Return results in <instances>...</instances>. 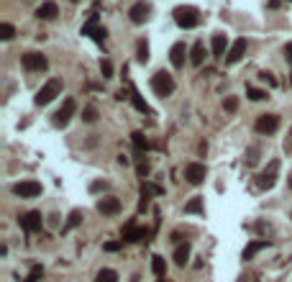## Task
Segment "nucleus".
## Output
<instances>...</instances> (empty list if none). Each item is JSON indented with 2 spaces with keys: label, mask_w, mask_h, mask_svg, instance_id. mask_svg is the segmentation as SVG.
Returning <instances> with one entry per match:
<instances>
[{
  "label": "nucleus",
  "mask_w": 292,
  "mask_h": 282,
  "mask_svg": "<svg viewBox=\"0 0 292 282\" xmlns=\"http://www.w3.org/2000/svg\"><path fill=\"white\" fill-rule=\"evenodd\" d=\"M95 282H118V274L113 269H100L98 277H95Z\"/></svg>",
  "instance_id": "a878e982"
},
{
  "label": "nucleus",
  "mask_w": 292,
  "mask_h": 282,
  "mask_svg": "<svg viewBox=\"0 0 292 282\" xmlns=\"http://www.w3.org/2000/svg\"><path fill=\"white\" fill-rule=\"evenodd\" d=\"M98 29H100V26H98V13H90L87 24L82 26V36H90V39H93V34H95Z\"/></svg>",
  "instance_id": "412c9836"
},
{
  "label": "nucleus",
  "mask_w": 292,
  "mask_h": 282,
  "mask_svg": "<svg viewBox=\"0 0 292 282\" xmlns=\"http://www.w3.org/2000/svg\"><path fill=\"white\" fill-rule=\"evenodd\" d=\"M190 262V244H179L174 251V264L177 267H185Z\"/></svg>",
  "instance_id": "6ab92c4d"
},
{
  "label": "nucleus",
  "mask_w": 292,
  "mask_h": 282,
  "mask_svg": "<svg viewBox=\"0 0 292 282\" xmlns=\"http://www.w3.org/2000/svg\"><path fill=\"white\" fill-rule=\"evenodd\" d=\"M185 57H187V47L182 44V41H177V44H172L169 49V62H172V67H185Z\"/></svg>",
  "instance_id": "ddd939ff"
},
{
  "label": "nucleus",
  "mask_w": 292,
  "mask_h": 282,
  "mask_svg": "<svg viewBox=\"0 0 292 282\" xmlns=\"http://www.w3.org/2000/svg\"><path fill=\"white\" fill-rule=\"evenodd\" d=\"M277 175H279V159H272V162L266 164V169L259 175V180H256L259 187H261V190H272L274 182H277Z\"/></svg>",
  "instance_id": "39448f33"
},
{
  "label": "nucleus",
  "mask_w": 292,
  "mask_h": 282,
  "mask_svg": "<svg viewBox=\"0 0 292 282\" xmlns=\"http://www.w3.org/2000/svg\"><path fill=\"white\" fill-rule=\"evenodd\" d=\"M80 223H82V210H72L70 213V221H67V231L75 228V226H80Z\"/></svg>",
  "instance_id": "7c9ffc66"
},
{
  "label": "nucleus",
  "mask_w": 292,
  "mask_h": 282,
  "mask_svg": "<svg viewBox=\"0 0 292 282\" xmlns=\"http://www.w3.org/2000/svg\"><path fill=\"white\" fill-rule=\"evenodd\" d=\"M24 67L31 70V72H36V70H47L49 62H47V57L39 54V52H26L24 54Z\"/></svg>",
  "instance_id": "9d476101"
},
{
  "label": "nucleus",
  "mask_w": 292,
  "mask_h": 282,
  "mask_svg": "<svg viewBox=\"0 0 292 282\" xmlns=\"http://www.w3.org/2000/svg\"><path fill=\"white\" fill-rule=\"evenodd\" d=\"M82 121L85 123H95L98 121V108L95 105H87L85 111H82Z\"/></svg>",
  "instance_id": "bb28decb"
},
{
  "label": "nucleus",
  "mask_w": 292,
  "mask_h": 282,
  "mask_svg": "<svg viewBox=\"0 0 292 282\" xmlns=\"http://www.w3.org/2000/svg\"><path fill=\"white\" fill-rule=\"evenodd\" d=\"M16 36V29L11 26V24H0V39L3 41H11Z\"/></svg>",
  "instance_id": "c85d7f7f"
},
{
  "label": "nucleus",
  "mask_w": 292,
  "mask_h": 282,
  "mask_svg": "<svg viewBox=\"0 0 292 282\" xmlns=\"http://www.w3.org/2000/svg\"><path fill=\"white\" fill-rule=\"evenodd\" d=\"M174 24L179 29H195L200 24V13L192 6H177L174 8Z\"/></svg>",
  "instance_id": "f257e3e1"
},
{
  "label": "nucleus",
  "mask_w": 292,
  "mask_h": 282,
  "mask_svg": "<svg viewBox=\"0 0 292 282\" xmlns=\"http://www.w3.org/2000/svg\"><path fill=\"white\" fill-rule=\"evenodd\" d=\"M289 187H292V177H289Z\"/></svg>",
  "instance_id": "37998d69"
},
{
  "label": "nucleus",
  "mask_w": 292,
  "mask_h": 282,
  "mask_svg": "<svg viewBox=\"0 0 292 282\" xmlns=\"http://www.w3.org/2000/svg\"><path fill=\"white\" fill-rule=\"evenodd\" d=\"M131 141H133V146H136V149H149V139L144 136V131H133L131 134Z\"/></svg>",
  "instance_id": "393cba45"
},
{
  "label": "nucleus",
  "mask_w": 292,
  "mask_h": 282,
  "mask_svg": "<svg viewBox=\"0 0 292 282\" xmlns=\"http://www.w3.org/2000/svg\"><path fill=\"white\" fill-rule=\"evenodd\" d=\"M284 149L292 154V131H289V136H287V141H284Z\"/></svg>",
  "instance_id": "a19ab883"
},
{
  "label": "nucleus",
  "mask_w": 292,
  "mask_h": 282,
  "mask_svg": "<svg viewBox=\"0 0 292 282\" xmlns=\"http://www.w3.org/2000/svg\"><path fill=\"white\" fill-rule=\"evenodd\" d=\"M131 103H133V108H136V111H141V113H149V105H146V100L141 98V93L136 90V85H131Z\"/></svg>",
  "instance_id": "a211bd4d"
},
{
  "label": "nucleus",
  "mask_w": 292,
  "mask_h": 282,
  "mask_svg": "<svg viewBox=\"0 0 292 282\" xmlns=\"http://www.w3.org/2000/svg\"><path fill=\"white\" fill-rule=\"evenodd\" d=\"M11 190H13V195H18V198H39V195H41V185L34 182V180L16 182Z\"/></svg>",
  "instance_id": "6e6552de"
},
{
  "label": "nucleus",
  "mask_w": 292,
  "mask_h": 282,
  "mask_svg": "<svg viewBox=\"0 0 292 282\" xmlns=\"http://www.w3.org/2000/svg\"><path fill=\"white\" fill-rule=\"evenodd\" d=\"M98 210H100L103 215H116V213L121 210V200L113 198V195H108V198H100V200H98Z\"/></svg>",
  "instance_id": "4468645a"
},
{
  "label": "nucleus",
  "mask_w": 292,
  "mask_h": 282,
  "mask_svg": "<svg viewBox=\"0 0 292 282\" xmlns=\"http://www.w3.org/2000/svg\"><path fill=\"white\" fill-rule=\"evenodd\" d=\"M146 236H149L146 228H139L136 223H126V226H123V238H121V241L136 244V241H141V238H146Z\"/></svg>",
  "instance_id": "f8f14e48"
},
{
  "label": "nucleus",
  "mask_w": 292,
  "mask_h": 282,
  "mask_svg": "<svg viewBox=\"0 0 292 282\" xmlns=\"http://www.w3.org/2000/svg\"><path fill=\"white\" fill-rule=\"evenodd\" d=\"M136 62H141V64H146V62H149V44H146L144 39L136 44Z\"/></svg>",
  "instance_id": "b1692460"
},
{
  "label": "nucleus",
  "mask_w": 292,
  "mask_h": 282,
  "mask_svg": "<svg viewBox=\"0 0 292 282\" xmlns=\"http://www.w3.org/2000/svg\"><path fill=\"white\" fill-rule=\"evenodd\" d=\"M139 175H141V177H146V175H149V164H146V162H141V164H139Z\"/></svg>",
  "instance_id": "58836bf2"
},
{
  "label": "nucleus",
  "mask_w": 292,
  "mask_h": 282,
  "mask_svg": "<svg viewBox=\"0 0 292 282\" xmlns=\"http://www.w3.org/2000/svg\"><path fill=\"white\" fill-rule=\"evenodd\" d=\"M254 128H256V134H264V136L274 134L277 128H279V116H274V113H264V116L256 118Z\"/></svg>",
  "instance_id": "423d86ee"
},
{
  "label": "nucleus",
  "mask_w": 292,
  "mask_h": 282,
  "mask_svg": "<svg viewBox=\"0 0 292 282\" xmlns=\"http://www.w3.org/2000/svg\"><path fill=\"white\" fill-rule=\"evenodd\" d=\"M151 90L159 95V98H169L174 93V77L164 70H159L154 77H151Z\"/></svg>",
  "instance_id": "7ed1b4c3"
},
{
  "label": "nucleus",
  "mask_w": 292,
  "mask_h": 282,
  "mask_svg": "<svg viewBox=\"0 0 292 282\" xmlns=\"http://www.w3.org/2000/svg\"><path fill=\"white\" fill-rule=\"evenodd\" d=\"M210 47H213V57H226V36L223 34H215L213 41H210Z\"/></svg>",
  "instance_id": "aec40b11"
},
{
  "label": "nucleus",
  "mask_w": 292,
  "mask_h": 282,
  "mask_svg": "<svg viewBox=\"0 0 292 282\" xmlns=\"http://www.w3.org/2000/svg\"><path fill=\"white\" fill-rule=\"evenodd\" d=\"M203 198H192L187 205H185V213H203Z\"/></svg>",
  "instance_id": "cd10ccee"
},
{
  "label": "nucleus",
  "mask_w": 292,
  "mask_h": 282,
  "mask_svg": "<svg viewBox=\"0 0 292 282\" xmlns=\"http://www.w3.org/2000/svg\"><path fill=\"white\" fill-rule=\"evenodd\" d=\"M121 244H123V241H108V244H105V251H118Z\"/></svg>",
  "instance_id": "c9c22d12"
},
{
  "label": "nucleus",
  "mask_w": 292,
  "mask_h": 282,
  "mask_svg": "<svg viewBox=\"0 0 292 282\" xmlns=\"http://www.w3.org/2000/svg\"><path fill=\"white\" fill-rule=\"evenodd\" d=\"M246 49H249L246 39H236L233 44H231V49H228V54H226V64H236V62H241L243 54H246Z\"/></svg>",
  "instance_id": "9b49d317"
},
{
  "label": "nucleus",
  "mask_w": 292,
  "mask_h": 282,
  "mask_svg": "<svg viewBox=\"0 0 292 282\" xmlns=\"http://www.w3.org/2000/svg\"><path fill=\"white\" fill-rule=\"evenodd\" d=\"M41 223H44V215L39 210H31L26 215H21V226H24L26 231H36V228H41Z\"/></svg>",
  "instance_id": "2eb2a0df"
},
{
  "label": "nucleus",
  "mask_w": 292,
  "mask_h": 282,
  "mask_svg": "<svg viewBox=\"0 0 292 282\" xmlns=\"http://www.w3.org/2000/svg\"><path fill=\"white\" fill-rule=\"evenodd\" d=\"M261 249H266V241H251L249 246L243 249V259H254Z\"/></svg>",
  "instance_id": "4be33fe9"
},
{
  "label": "nucleus",
  "mask_w": 292,
  "mask_h": 282,
  "mask_svg": "<svg viewBox=\"0 0 292 282\" xmlns=\"http://www.w3.org/2000/svg\"><path fill=\"white\" fill-rule=\"evenodd\" d=\"M100 75H103L105 80H108V77H113V64H110L108 59H103V62H100Z\"/></svg>",
  "instance_id": "473e14b6"
},
{
  "label": "nucleus",
  "mask_w": 292,
  "mask_h": 282,
  "mask_svg": "<svg viewBox=\"0 0 292 282\" xmlns=\"http://www.w3.org/2000/svg\"><path fill=\"white\" fill-rule=\"evenodd\" d=\"M259 77H261V80H264V82L269 85V88H277V77H274L272 72H261Z\"/></svg>",
  "instance_id": "f704fd0d"
},
{
  "label": "nucleus",
  "mask_w": 292,
  "mask_h": 282,
  "mask_svg": "<svg viewBox=\"0 0 292 282\" xmlns=\"http://www.w3.org/2000/svg\"><path fill=\"white\" fill-rule=\"evenodd\" d=\"M57 13H59L57 3H54V0H47V3H41V6H39L36 18H41V21H54V18H57Z\"/></svg>",
  "instance_id": "dca6fc26"
},
{
  "label": "nucleus",
  "mask_w": 292,
  "mask_h": 282,
  "mask_svg": "<svg viewBox=\"0 0 292 282\" xmlns=\"http://www.w3.org/2000/svg\"><path fill=\"white\" fill-rule=\"evenodd\" d=\"M77 113V103H75V98H67L64 103H62V108L54 113V118H52V123L57 126V128H64L67 123L72 121V116Z\"/></svg>",
  "instance_id": "20e7f679"
},
{
  "label": "nucleus",
  "mask_w": 292,
  "mask_h": 282,
  "mask_svg": "<svg viewBox=\"0 0 292 282\" xmlns=\"http://www.w3.org/2000/svg\"><path fill=\"white\" fill-rule=\"evenodd\" d=\"M185 177H187L190 185H203L205 177H208V169H205V164H200V162H190L185 167Z\"/></svg>",
  "instance_id": "1a4fd4ad"
},
{
  "label": "nucleus",
  "mask_w": 292,
  "mask_h": 282,
  "mask_svg": "<svg viewBox=\"0 0 292 282\" xmlns=\"http://www.w3.org/2000/svg\"><path fill=\"white\" fill-rule=\"evenodd\" d=\"M151 269H154V274L156 277H164V272H167V262H164V256H151Z\"/></svg>",
  "instance_id": "5701e85b"
},
{
  "label": "nucleus",
  "mask_w": 292,
  "mask_h": 282,
  "mask_svg": "<svg viewBox=\"0 0 292 282\" xmlns=\"http://www.w3.org/2000/svg\"><path fill=\"white\" fill-rule=\"evenodd\" d=\"M223 108H226V111H228V113H233V111H236V108H238V100H236V98L231 95V98H226V100H223Z\"/></svg>",
  "instance_id": "72a5a7b5"
},
{
  "label": "nucleus",
  "mask_w": 292,
  "mask_h": 282,
  "mask_svg": "<svg viewBox=\"0 0 292 282\" xmlns=\"http://www.w3.org/2000/svg\"><path fill=\"white\" fill-rule=\"evenodd\" d=\"M93 39L98 41V44H103V41H105V29H98V31L93 34Z\"/></svg>",
  "instance_id": "e433bc0d"
},
{
  "label": "nucleus",
  "mask_w": 292,
  "mask_h": 282,
  "mask_svg": "<svg viewBox=\"0 0 292 282\" xmlns=\"http://www.w3.org/2000/svg\"><path fill=\"white\" fill-rule=\"evenodd\" d=\"M246 95H249V100H264L266 93L259 90V88H246Z\"/></svg>",
  "instance_id": "2f4dec72"
},
{
  "label": "nucleus",
  "mask_w": 292,
  "mask_h": 282,
  "mask_svg": "<svg viewBox=\"0 0 292 282\" xmlns=\"http://www.w3.org/2000/svg\"><path fill=\"white\" fill-rule=\"evenodd\" d=\"M284 57H287V62H292V41L284 47Z\"/></svg>",
  "instance_id": "ea45409f"
},
{
  "label": "nucleus",
  "mask_w": 292,
  "mask_h": 282,
  "mask_svg": "<svg viewBox=\"0 0 292 282\" xmlns=\"http://www.w3.org/2000/svg\"><path fill=\"white\" fill-rule=\"evenodd\" d=\"M72 3H75V0H72Z\"/></svg>",
  "instance_id": "c03bdc74"
},
{
  "label": "nucleus",
  "mask_w": 292,
  "mask_h": 282,
  "mask_svg": "<svg viewBox=\"0 0 292 282\" xmlns=\"http://www.w3.org/2000/svg\"><path fill=\"white\" fill-rule=\"evenodd\" d=\"M269 6H272V8H277V6H279V0H269Z\"/></svg>",
  "instance_id": "79ce46f5"
},
{
  "label": "nucleus",
  "mask_w": 292,
  "mask_h": 282,
  "mask_svg": "<svg viewBox=\"0 0 292 282\" xmlns=\"http://www.w3.org/2000/svg\"><path fill=\"white\" fill-rule=\"evenodd\" d=\"M103 187H105V182H103V180H95L93 185H90V190H93V192H100Z\"/></svg>",
  "instance_id": "4c0bfd02"
},
{
  "label": "nucleus",
  "mask_w": 292,
  "mask_h": 282,
  "mask_svg": "<svg viewBox=\"0 0 292 282\" xmlns=\"http://www.w3.org/2000/svg\"><path fill=\"white\" fill-rule=\"evenodd\" d=\"M203 59H205V44H203V41H195L192 49H190V62L195 64V67H200Z\"/></svg>",
  "instance_id": "f3484780"
},
{
  "label": "nucleus",
  "mask_w": 292,
  "mask_h": 282,
  "mask_svg": "<svg viewBox=\"0 0 292 282\" xmlns=\"http://www.w3.org/2000/svg\"><path fill=\"white\" fill-rule=\"evenodd\" d=\"M128 18L133 21V24H146V21L151 18V6L146 3V0H139V3H133L131 8H128Z\"/></svg>",
  "instance_id": "0eeeda50"
},
{
  "label": "nucleus",
  "mask_w": 292,
  "mask_h": 282,
  "mask_svg": "<svg viewBox=\"0 0 292 282\" xmlns=\"http://www.w3.org/2000/svg\"><path fill=\"white\" fill-rule=\"evenodd\" d=\"M41 277H44V267L41 264H34L31 272H29V277H26V282H39Z\"/></svg>",
  "instance_id": "c756f323"
},
{
  "label": "nucleus",
  "mask_w": 292,
  "mask_h": 282,
  "mask_svg": "<svg viewBox=\"0 0 292 282\" xmlns=\"http://www.w3.org/2000/svg\"><path fill=\"white\" fill-rule=\"evenodd\" d=\"M57 95H62V80L59 77H52L44 88L36 93V98H34V103L39 105V108H44V105H49Z\"/></svg>",
  "instance_id": "f03ea898"
}]
</instances>
